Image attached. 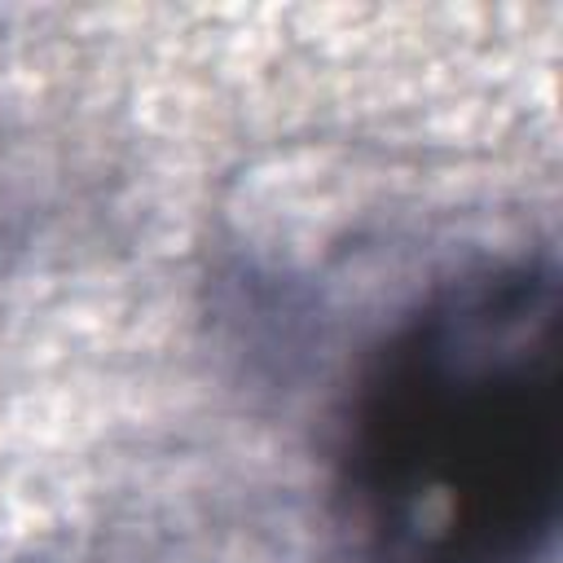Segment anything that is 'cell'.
Segmentation results:
<instances>
[{"label":"cell","instance_id":"cell-1","mask_svg":"<svg viewBox=\"0 0 563 563\" xmlns=\"http://www.w3.org/2000/svg\"><path fill=\"white\" fill-rule=\"evenodd\" d=\"M550 255L431 286L356 374L339 501L369 563H541L563 506Z\"/></svg>","mask_w":563,"mask_h":563}]
</instances>
